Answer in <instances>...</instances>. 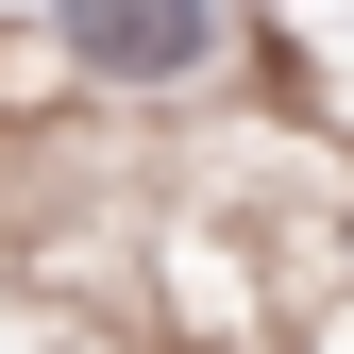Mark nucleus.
Here are the masks:
<instances>
[{
    "instance_id": "1",
    "label": "nucleus",
    "mask_w": 354,
    "mask_h": 354,
    "mask_svg": "<svg viewBox=\"0 0 354 354\" xmlns=\"http://www.w3.org/2000/svg\"><path fill=\"white\" fill-rule=\"evenodd\" d=\"M34 51L68 84H102V102H186V84L236 68V17H219V0H51Z\"/></svg>"
}]
</instances>
